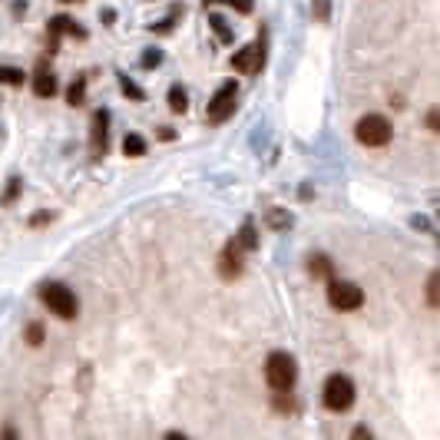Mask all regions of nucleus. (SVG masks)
<instances>
[{
    "label": "nucleus",
    "mask_w": 440,
    "mask_h": 440,
    "mask_svg": "<svg viewBox=\"0 0 440 440\" xmlns=\"http://www.w3.org/2000/svg\"><path fill=\"white\" fill-rule=\"evenodd\" d=\"M205 4H229L239 14H252V7H255V0H205Z\"/></svg>",
    "instance_id": "b1692460"
},
{
    "label": "nucleus",
    "mask_w": 440,
    "mask_h": 440,
    "mask_svg": "<svg viewBox=\"0 0 440 440\" xmlns=\"http://www.w3.org/2000/svg\"><path fill=\"white\" fill-rule=\"evenodd\" d=\"M308 268H311V275H318V278H328V275H331V262H328V255H311Z\"/></svg>",
    "instance_id": "6ab92c4d"
},
{
    "label": "nucleus",
    "mask_w": 440,
    "mask_h": 440,
    "mask_svg": "<svg viewBox=\"0 0 440 440\" xmlns=\"http://www.w3.org/2000/svg\"><path fill=\"white\" fill-rule=\"evenodd\" d=\"M427 129H434V133L440 129V126H437V109H431V113H427Z\"/></svg>",
    "instance_id": "2f4dec72"
},
{
    "label": "nucleus",
    "mask_w": 440,
    "mask_h": 440,
    "mask_svg": "<svg viewBox=\"0 0 440 440\" xmlns=\"http://www.w3.org/2000/svg\"><path fill=\"white\" fill-rule=\"evenodd\" d=\"M17 192H20V179L14 176V179H10V186H7V192H4V202H14V199H17Z\"/></svg>",
    "instance_id": "bb28decb"
},
{
    "label": "nucleus",
    "mask_w": 440,
    "mask_h": 440,
    "mask_svg": "<svg viewBox=\"0 0 440 440\" xmlns=\"http://www.w3.org/2000/svg\"><path fill=\"white\" fill-rule=\"evenodd\" d=\"M328 301L338 311H358L364 305V291L354 281H341V278H331L328 281Z\"/></svg>",
    "instance_id": "39448f33"
},
{
    "label": "nucleus",
    "mask_w": 440,
    "mask_h": 440,
    "mask_svg": "<svg viewBox=\"0 0 440 440\" xmlns=\"http://www.w3.org/2000/svg\"><path fill=\"white\" fill-rule=\"evenodd\" d=\"M291 212H281V209H268V225L272 229H278V232H285V229H291Z\"/></svg>",
    "instance_id": "dca6fc26"
},
{
    "label": "nucleus",
    "mask_w": 440,
    "mask_h": 440,
    "mask_svg": "<svg viewBox=\"0 0 440 440\" xmlns=\"http://www.w3.org/2000/svg\"><path fill=\"white\" fill-rule=\"evenodd\" d=\"M351 437H371V427H364V424H358L351 431Z\"/></svg>",
    "instance_id": "c756f323"
},
{
    "label": "nucleus",
    "mask_w": 440,
    "mask_h": 440,
    "mask_svg": "<svg viewBox=\"0 0 440 440\" xmlns=\"http://www.w3.org/2000/svg\"><path fill=\"white\" fill-rule=\"evenodd\" d=\"M103 23H106V27H113V23H116V10H109V7L103 10Z\"/></svg>",
    "instance_id": "7c9ffc66"
},
{
    "label": "nucleus",
    "mask_w": 440,
    "mask_h": 440,
    "mask_svg": "<svg viewBox=\"0 0 440 440\" xmlns=\"http://www.w3.org/2000/svg\"><path fill=\"white\" fill-rule=\"evenodd\" d=\"M83 96H87V77H77L67 90V103L70 106H83Z\"/></svg>",
    "instance_id": "4468645a"
},
{
    "label": "nucleus",
    "mask_w": 440,
    "mask_h": 440,
    "mask_svg": "<svg viewBox=\"0 0 440 440\" xmlns=\"http://www.w3.org/2000/svg\"><path fill=\"white\" fill-rule=\"evenodd\" d=\"M354 136H358V143L361 146H374V149H377V146H387L391 143V136H394L391 119H384V116H377V113H367V116L358 119Z\"/></svg>",
    "instance_id": "7ed1b4c3"
},
{
    "label": "nucleus",
    "mask_w": 440,
    "mask_h": 440,
    "mask_svg": "<svg viewBox=\"0 0 440 440\" xmlns=\"http://www.w3.org/2000/svg\"><path fill=\"white\" fill-rule=\"evenodd\" d=\"M235 242H239L242 252H255L259 249V232H255V222H245L239 229V235H235Z\"/></svg>",
    "instance_id": "9b49d317"
},
{
    "label": "nucleus",
    "mask_w": 440,
    "mask_h": 440,
    "mask_svg": "<svg viewBox=\"0 0 440 440\" xmlns=\"http://www.w3.org/2000/svg\"><path fill=\"white\" fill-rule=\"evenodd\" d=\"M27 345H43V325H40V321H30L27 325Z\"/></svg>",
    "instance_id": "4be33fe9"
},
{
    "label": "nucleus",
    "mask_w": 440,
    "mask_h": 440,
    "mask_svg": "<svg viewBox=\"0 0 440 440\" xmlns=\"http://www.w3.org/2000/svg\"><path fill=\"white\" fill-rule=\"evenodd\" d=\"M50 219H53V215H50V212H37V215H33V219H30V225H47Z\"/></svg>",
    "instance_id": "c85d7f7f"
},
{
    "label": "nucleus",
    "mask_w": 440,
    "mask_h": 440,
    "mask_svg": "<svg viewBox=\"0 0 440 440\" xmlns=\"http://www.w3.org/2000/svg\"><path fill=\"white\" fill-rule=\"evenodd\" d=\"M0 83H7V87H20L23 83V73L17 67H0Z\"/></svg>",
    "instance_id": "aec40b11"
},
{
    "label": "nucleus",
    "mask_w": 440,
    "mask_h": 440,
    "mask_svg": "<svg viewBox=\"0 0 440 440\" xmlns=\"http://www.w3.org/2000/svg\"><path fill=\"white\" fill-rule=\"evenodd\" d=\"M169 106H173L176 113H186L189 109V96H186V90L176 83V87H169Z\"/></svg>",
    "instance_id": "a211bd4d"
},
{
    "label": "nucleus",
    "mask_w": 440,
    "mask_h": 440,
    "mask_svg": "<svg viewBox=\"0 0 440 440\" xmlns=\"http://www.w3.org/2000/svg\"><path fill=\"white\" fill-rule=\"evenodd\" d=\"M40 298H43V305H47L57 318H77V311H80L77 295H73L67 285H60V281H43Z\"/></svg>",
    "instance_id": "f03ea898"
},
{
    "label": "nucleus",
    "mask_w": 440,
    "mask_h": 440,
    "mask_svg": "<svg viewBox=\"0 0 440 440\" xmlns=\"http://www.w3.org/2000/svg\"><path fill=\"white\" fill-rule=\"evenodd\" d=\"M265 381L275 394H288L298 381V364L291 354L285 351H272L265 361Z\"/></svg>",
    "instance_id": "f257e3e1"
},
{
    "label": "nucleus",
    "mask_w": 440,
    "mask_h": 440,
    "mask_svg": "<svg viewBox=\"0 0 440 440\" xmlns=\"http://www.w3.org/2000/svg\"><path fill=\"white\" fill-rule=\"evenodd\" d=\"M33 93L37 96H53L57 93V77L47 73V70H40L37 77H33Z\"/></svg>",
    "instance_id": "f8f14e48"
},
{
    "label": "nucleus",
    "mask_w": 440,
    "mask_h": 440,
    "mask_svg": "<svg viewBox=\"0 0 440 440\" xmlns=\"http://www.w3.org/2000/svg\"><path fill=\"white\" fill-rule=\"evenodd\" d=\"M106 133H109V113L100 109V113L93 116V136H90V146H93L96 156L106 153Z\"/></svg>",
    "instance_id": "9d476101"
},
{
    "label": "nucleus",
    "mask_w": 440,
    "mask_h": 440,
    "mask_svg": "<svg viewBox=\"0 0 440 440\" xmlns=\"http://www.w3.org/2000/svg\"><path fill=\"white\" fill-rule=\"evenodd\" d=\"M437 285H440L437 272H434V275H427V305H431V308H437Z\"/></svg>",
    "instance_id": "a878e982"
},
{
    "label": "nucleus",
    "mask_w": 440,
    "mask_h": 440,
    "mask_svg": "<svg viewBox=\"0 0 440 440\" xmlns=\"http://www.w3.org/2000/svg\"><path fill=\"white\" fill-rule=\"evenodd\" d=\"M262 63H265V43L255 40L249 47H242L235 57H232V67L239 70V73H259Z\"/></svg>",
    "instance_id": "0eeeda50"
},
{
    "label": "nucleus",
    "mask_w": 440,
    "mask_h": 440,
    "mask_svg": "<svg viewBox=\"0 0 440 440\" xmlns=\"http://www.w3.org/2000/svg\"><path fill=\"white\" fill-rule=\"evenodd\" d=\"M321 401H325L328 411H335V414L351 411V404H354V384H351V377H345V374H331V377L325 381Z\"/></svg>",
    "instance_id": "20e7f679"
},
{
    "label": "nucleus",
    "mask_w": 440,
    "mask_h": 440,
    "mask_svg": "<svg viewBox=\"0 0 440 440\" xmlns=\"http://www.w3.org/2000/svg\"><path fill=\"white\" fill-rule=\"evenodd\" d=\"M311 17H315V20H328V17H331V0H315V4H311Z\"/></svg>",
    "instance_id": "5701e85b"
},
{
    "label": "nucleus",
    "mask_w": 440,
    "mask_h": 440,
    "mask_svg": "<svg viewBox=\"0 0 440 440\" xmlns=\"http://www.w3.org/2000/svg\"><path fill=\"white\" fill-rule=\"evenodd\" d=\"M123 153L126 156H146V139L139 133H126L123 136Z\"/></svg>",
    "instance_id": "ddd939ff"
},
{
    "label": "nucleus",
    "mask_w": 440,
    "mask_h": 440,
    "mask_svg": "<svg viewBox=\"0 0 440 440\" xmlns=\"http://www.w3.org/2000/svg\"><path fill=\"white\" fill-rule=\"evenodd\" d=\"M176 17H182V4L179 7H173V14H169L163 23H153V33H169V30L176 27Z\"/></svg>",
    "instance_id": "412c9836"
},
{
    "label": "nucleus",
    "mask_w": 440,
    "mask_h": 440,
    "mask_svg": "<svg viewBox=\"0 0 440 440\" xmlns=\"http://www.w3.org/2000/svg\"><path fill=\"white\" fill-rule=\"evenodd\" d=\"M139 63H143L146 70H153V67H159L163 63V50H146L143 57H139Z\"/></svg>",
    "instance_id": "393cba45"
},
{
    "label": "nucleus",
    "mask_w": 440,
    "mask_h": 440,
    "mask_svg": "<svg viewBox=\"0 0 440 440\" xmlns=\"http://www.w3.org/2000/svg\"><path fill=\"white\" fill-rule=\"evenodd\" d=\"M119 90H123V93L129 96V100H133V103H143V100H146L143 87H139V83H136V80H129V77H126V73H119Z\"/></svg>",
    "instance_id": "2eb2a0df"
},
{
    "label": "nucleus",
    "mask_w": 440,
    "mask_h": 440,
    "mask_svg": "<svg viewBox=\"0 0 440 440\" xmlns=\"http://www.w3.org/2000/svg\"><path fill=\"white\" fill-rule=\"evenodd\" d=\"M411 225H414V229H424V232H434V225H431L427 219H424V215H414Z\"/></svg>",
    "instance_id": "cd10ccee"
},
{
    "label": "nucleus",
    "mask_w": 440,
    "mask_h": 440,
    "mask_svg": "<svg viewBox=\"0 0 440 440\" xmlns=\"http://www.w3.org/2000/svg\"><path fill=\"white\" fill-rule=\"evenodd\" d=\"M219 275L222 278H239L242 275V249H239V242L232 239L225 249H222V259H219Z\"/></svg>",
    "instance_id": "6e6552de"
},
{
    "label": "nucleus",
    "mask_w": 440,
    "mask_h": 440,
    "mask_svg": "<svg viewBox=\"0 0 440 440\" xmlns=\"http://www.w3.org/2000/svg\"><path fill=\"white\" fill-rule=\"evenodd\" d=\"M235 96H239V87L235 83H222L219 90H215V96H212V103H209V123H225L232 113H235Z\"/></svg>",
    "instance_id": "423d86ee"
},
{
    "label": "nucleus",
    "mask_w": 440,
    "mask_h": 440,
    "mask_svg": "<svg viewBox=\"0 0 440 440\" xmlns=\"http://www.w3.org/2000/svg\"><path fill=\"white\" fill-rule=\"evenodd\" d=\"M60 33H70V37H77V40H87V30L80 27V23H73L67 14H60V17L50 20V50H57Z\"/></svg>",
    "instance_id": "1a4fd4ad"
},
{
    "label": "nucleus",
    "mask_w": 440,
    "mask_h": 440,
    "mask_svg": "<svg viewBox=\"0 0 440 440\" xmlns=\"http://www.w3.org/2000/svg\"><path fill=\"white\" fill-rule=\"evenodd\" d=\"M63 4H80V0H63Z\"/></svg>",
    "instance_id": "473e14b6"
},
{
    "label": "nucleus",
    "mask_w": 440,
    "mask_h": 440,
    "mask_svg": "<svg viewBox=\"0 0 440 440\" xmlns=\"http://www.w3.org/2000/svg\"><path fill=\"white\" fill-rule=\"evenodd\" d=\"M209 23H212V30L219 33V40H222V43H232V37H235V33H232V27H229V23H225V17H222V14H212V17H209Z\"/></svg>",
    "instance_id": "f3484780"
}]
</instances>
